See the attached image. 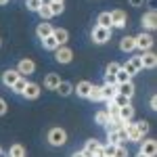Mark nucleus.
<instances>
[{
	"instance_id": "f257e3e1",
	"label": "nucleus",
	"mask_w": 157,
	"mask_h": 157,
	"mask_svg": "<svg viewBox=\"0 0 157 157\" xmlns=\"http://www.w3.org/2000/svg\"><path fill=\"white\" fill-rule=\"evenodd\" d=\"M46 140H48L50 147H63L67 143V132H65L63 128H50Z\"/></svg>"
},
{
	"instance_id": "f03ea898",
	"label": "nucleus",
	"mask_w": 157,
	"mask_h": 157,
	"mask_svg": "<svg viewBox=\"0 0 157 157\" xmlns=\"http://www.w3.org/2000/svg\"><path fill=\"white\" fill-rule=\"evenodd\" d=\"M134 42H136V48L140 50V52H147V50H153L155 38H153V34H149V32H143V34L134 36Z\"/></svg>"
},
{
	"instance_id": "7ed1b4c3",
	"label": "nucleus",
	"mask_w": 157,
	"mask_h": 157,
	"mask_svg": "<svg viewBox=\"0 0 157 157\" xmlns=\"http://www.w3.org/2000/svg\"><path fill=\"white\" fill-rule=\"evenodd\" d=\"M90 36H92V42H94V44H105V42H109V40H111V29L101 27V25H94Z\"/></svg>"
},
{
	"instance_id": "20e7f679",
	"label": "nucleus",
	"mask_w": 157,
	"mask_h": 157,
	"mask_svg": "<svg viewBox=\"0 0 157 157\" xmlns=\"http://www.w3.org/2000/svg\"><path fill=\"white\" fill-rule=\"evenodd\" d=\"M109 17H111V27L124 29V27L128 25V15L121 11V9H115V11H111V13H109Z\"/></svg>"
},
{
	"instance_id": "39448f33",
	"label": "nucleus",
	"mask_w": 157,
	"mask_h": 157,
	"mask_svg": "<svg viewBox=\"0 0 157 157\" xmlns=\"http://www.w3.org/2000/svg\"><path fill=\"white\" fill-rule=\"evenodd\" d=\"M55 61L61 63V65L71 63V61H73V50L69 48V46H59V48L55 50Z\"/></svg>"
},
{
	"instance_id": "423d86ee",
	"label": "nucleus",
	"mask_w": 157,
	"mask_h": 157,
	"mask_svg": "<svg viewBox=\"0 0 157 157\" xmlns=\"http://www.w3.org/2000/svg\"><path fill=\"white\" fill-rule=\"evenodd\" d=\"M121 69L124 71H128L130 75H136V73L143 71V63H140V57H130V59L126 61L124 65H121Z\"/></svg>"
},
{
	"instance_id": "0eeeda50",
	"label": "nucleus",
	"mask_w": 157,
	"mask_h": 157,
	"mask_svg": "<svg viewBox=\"0 0 157 157\" xmlns=\"http://www.w3.org/2000/svg\"><path fill=\"white\" fill-rule=\"evenodd\" d=\"M17 71L21 78H27V75H32V73H36V63L32 59H21L17 63Z\"/></svg>"
},
{
	"instance_id": "6e6552de",
	"label": "nucleus",
	"mask_w": 157,
	"mask_h": 157,
	"mask_svg": "<svg viewBox=\"0 0 157 157\" xmlns=\"http://www.w3.org/2000/svg\"><path fill=\"white\" fill-rule=\"evenodd\" d=\"M155 27H157V13L151 9V11H147L145 15H143V32L147 29V32L151 34Z\"/></svg>"
},
{
	"instance_id": "1a4fd4ad",
	"label": "nucleus",
	"mask_w": 157,
	"mask_h": 157,
	"mask_svg": "<svg viewBox=\"0 0 157 157\" xmlns=\"http://www.w3.org/2000/svg\"><path fill=\"white\" fill-rule=\"evenodd\" d=\"M138 145H140V153H145L147 157H155L157 155V143L153 140V138H143Z\"/></svg>"
},
{
	"instance_id": "9d476101",
	"label": "nucleus",
	"mask_w": 157,
	"mask_h": 157,
	"mask_svg": "<svg viewBox=\"0 0 157 157\" xmlns=\"http://www.w3.org/2000/svg\"><path fill=\"white\" fill-rule=\"evenodd\" d=\"M140 63H143V69H155L157 67V55L153 50L140 52Z\"/></svg>"
},
{
	"instance_id": "9b49d317",
	"label": "nucleus",
	"mask_w": 157,
	"mask_h": 157,
	"mask_svg": "<svg viewBox=\"0 0 157 157\" xmlns=\"http://www.w3.org/2000/svg\"><path fill=\"white\" fill-rule=\"evenodd\" d=\"M90 90H92V82H88V80H82V82H78L73 86V92L80 98H88L90 97Z\"/></svg>"
},
{
	"instance_id": "f8f14e48",
	"label": "nucleus",
	"mask_w": 157,
	"mask_h": 157,
	"mask_svg": "<svg viewBox=\"0 0 157 157\" xmlns=\"http://www.w3.org/2000/svg\"><path fill=\"white\" fill-rule=\"evenodd\" d=\"M124 130H126V138L130 140V143H140L143 138H140V134L136 130V126H134V121H126L124 124Z\"/></svg>"
},
{
	"instance_id": "ddd939ff",
	"label": "nucleus",
	"mask_w": 157,
	"mask_h": 157,
	"mask_svg": "<svg viewBox=\"0 0 157 157\" xmlns=\"http://www.w3.org/2000/svg\"><path fill=\"white\" fill-rule=\"evenodd\" d=\"M40 84H36V82H27V86H25L23 90V97L27 98V101H36L38 97H40Z\"/></svg>"
},
{
	"instance_id": "4468645a",
	"label": "nucleus",
	"mask_w": 157,
	"mask_h": 157,
	"mask_svg": "<svg viewBox=\"0 0 157 157\" xmlns=\"http://www.w3.org/2000/svg\"><path fill=\"white\" fill-rule=\"evenodd\" d=\"M52 38L57 40L59 46H67V42H69V32H67L65 27H55V29H52Z\"/></svg>"
},
{
	"instance_id": "2eb2a0df",
	"label": "nucleus",
	"mask_w": 157,
	"mask_h": 157,
	"mask_svg": "<svg viewBox=\"0 0 157 157\" xmlns=\"http://www.w3.org/2000/svg\"><path fill=\"white\" fill-rule=\"evenodd\" d=\"M107 138L111 145H124V140H128L126 138V130L120 128V130H113V132H107Z\"/></svg>"
},
{
	"instance_id": "dca6fc26",
	"label": "nucleus",
	"mask_w": 157,
	"mask_h": 157,
	"mask_svg": "<svg viewBox=\"0 0 157 157\" xmlns=\"http://www.w3.org/2000/svg\"><path fill=\"white\" fill-rule=\"evenodd\" d=\"M19 78H21V75H19V71H17V69H6V71L2 73V84L6 86V88H11V86L15 84Z\"/></svg>"
},
{
	"instance_id": "f3484780",
	"label": "nucleus",
	"mask_w": 157,
	"mask_h": 157,
	"mask_svg": "<svg viewBox=\"0 0 157 157\" xmlns=\"http://www.w3.org/2000/svg\"><path fill=\"white\" fill-rule=\"evenodd\" d=\"M59 84H61L59 73H46V75H44V88H46V90H57Z\"/></svg>"
},
{
	"instance_id": "a211bd4d",
	"label": "nucleus",
	"mask_w": 157,
	"mask_h": 157,
	"mask_svg": "<svg viewBox=\"0 0 157 157\" xmlns=\"http://www.w3.org/2000/svg\"><path fill=\"white\" fill-rule=\"evenodd\" d=\"M52 29H55V27H52V25H50L48 21H42V23H40V25L36 27V36L40 38V40H44V38L52 36Z\"/></svg>"
},
{
	"instance_id": "6ab92c4d",
	"label": "nucleus",
	"mask_w": 157,
	"mask_h": 157,
	"mask_svg": "<svg viewBox=\"0 0 157 157\" xmlns=\"http://www.w3.org/2000/svg\"><path fill=\"white\" fill-rule=\"evenodd\" d=\"M120 50L121 52H132L136 50V42H134V36H124L120 40Z\"/></svg>"
},
{
	"instance_id": "aec40b11",
	"label": "nucleus",
	"mask_w": 157,
	"mask_h": 157,
	"mask_svg": "<svg viewBox=\"0 0 157 157\" xmlns=\"http://www.w3.org/2000/svg\"><path fill=\"white\" fill-rule=\"evenodd\" d=\"M134 113H136V111H134L132 105H126V107H120V113H117V117H120V120L126 124V121H132V120H134Z\"/></svg>"
},
{
	"instance_id": "412c9836",
	"label": "nucleus",
	"mask_w": 157,
	"mask_h": 157,
	"mask_svg": "<svg viewBox=\"0 0 157 157\" xmlns=\"http://www.w3.org/2000/svg\"><path fill=\"white\" fill-rule=\"evenodd\" d=\"M117 92H120V94H124V97H128V98H132L134 92H136V86H134V82H126V84H120V86H117Z\"/></svg>"
},
{
	"instance_id": "4be33fe9",
	"label": "nucleus",
	"mask_w": 157,
	"mask_h": 157,
	"mask_svg": "<svg viewBox=\"0 0 157 157\" xmlns=\"http://www.w3.org/2000/svg\"><path fill=\"white\" fill-rule=\"evenodd\" d=\"M103 98L105 101H111V98L117 94V84H103Z\"/></svg>"
},
{
	"instance_id": "5701e85b",
	"label": "nucleus",
	"mask_w": 157,
	"mask_h": 157,
	"mask_svg": "<svg viewBox=\"0 0 157 157\" xmlns=\"http://www.w3.org/2000/svg\"><path fill=\"white\" fill-rule=\"evenodd\" d=\"M57 92H59L61 97H69V94H73V84H71V82L61 80V84L57 86Z\"/></svg>"
},
{
	"instance_id": "b1692460",
	"label": "nucleus",
	"mask_w": 157,
	"mask_h": 157,
	"mask_svg": "<svg viewBox=\"0 0 157 157\" xmlns=\"http://www.w3.org/2000/svg\"><path fill=\"white\" fill-rule=\"evenodd\" d=\"M90 101H94V103H101V101H105V98H103V88H101V86L98 84H92V90H90Z\"/></svg>"
},
{
	"instance_id": "393cba45",
	"label": "nucleus",
	"mask_w": 157,
	"mask_h": 157,
	"mask_svg": "<svg viewBox=\"0 0 157 157\" xmlns=\"http://www.w3.org/2000/svg\"><path fill=\"white\" fill-rule=\"evenodd\" d=\"M126 82H132V75H130L128 71H124V69L120 67V71L115 73V84L120 86V84H126Z\"/></svg>"
},
{
	"instance_id": "a878e982",
	"label": "nucleus",
	"mask_w": 157,
	"mask_h": 157,
	"mask_svg": "<svg viewBox=\"0 0 157 157\" xmlns=\"http://www.w3.org/2000/svg\"><path fill=\"white\" fill-rule=\"evenodd\" d=\"M25 86H27V78H19V80H17V82L11 86V90L15 92V94H23Z\"/></svg>"
},
{
	"instance_id": "bb28decb",
	"label": "nucleus",
	"mask_w": 157,
	"mask_h": 157,
	"mask_svg": "<svg viewBox=\"0 0 157 157\" xmlns=\"http://www.w3.org/2000/svg\"><path fill=\"white\" fill-rule=\"evenodd\" d=\"M42 46H44V50H52V52H55V50L59 48V44H57V40H55L52 36L44 38V40H42Z\"/></svg>"
},
{
	"instance_id": "cd10ccee",
	"label": "nucleus",
	"mask_w": 157,
	"mask_h": 157,
	"mask_svg": "<svg viewBox=\"0 0 157 157\" xmlns=\"http://www.w3.org/2000/svg\"><path fill=\"white\" fill-rule=\"evenodd\" d=\"M98 145H101V143H98L97 138H90V140H86V145H84V149H82V151H84L86 155L90 157V155H92V151H94Z\"/></svg>"
},
{
	"instance_id": "c85d7f7f",
	"label": "nucleus",
	"mask_w": 157,
	"mask_h": 157,
	"mask_svg": "<svg viewBox=\"0 0 157 157\" xmlns=\"http://www.w3.org/2000/svg\"><path fill=\"white\" fill-rule=\"evenodd\" d=\"M134 126H136V130L140 134V138H147V134H149V124H147L145 120H140V121H134Z\"/></svg>"
},
{
	"instance_id": "c756f323",
	"label": "nucleus",
	"mask_w": 157,
	"mask_h": 157,
	"mask_svg": "<svg viewBox=\"0 0 157 157\" xmlns=\"http://www.w3.org/2000/svg\"><path fill=\"white\" fill-rule=\"evenodd\" d=\"M9 157H25V147L23 145H13L9 149Z\"/></svg>"
},
{
	"instance_id": "7c9ffc66",
	"label": "nucleus",
	"mask_w": 157,
	"mask_h": 157,
	"mask_svg": "<svg viewBox=\"0 0 157 157\" xmlns=\"http://www.w3.org/2000/svg\"><path fill=\"white\" fill-rule=\"evenodd\" d=\"M97 25H101V27H107V29H111V17H109V13H101V15H98Z\"/></svg>"
},
{
	"instance_id": "2f4dec72",
	"label": "nucleus",
	"mask_w": 157,
	"mask_h": 157,
	"mask_svg": "<svg viewBox=\"0 0 157 157\" xmlns=\"http://www.w3.org/2000/svg\"><path fill=\"white\" fill-rule=\"evenodd\" d=\"M111 103H113V105H117V107H126V105H130V98H128V97H124V94H120V92H117L115 97L111 98Z\"/></svg>"
},
{
	"instance_id": "473e14b6",
	"label": "nucleus",
	"mask_w": 157,
	"mask_h": 157,
	"mask_svg": "<svg viewBox=\"0 0 157 157\" xmlns=\"http://www.w3.org/2000/svg\"><path fill=\"white\" fill-rule=\"evenodd\" d=\"M94 121H97L98 126H107V124H109V113L105 111V109H103V111H98L97 115H94Z\"/></svg>"
},
{
	"instance_id": "72a5a7b5",
	"label": "nucleus",
	"mask_w": 157,
	"mask_h": 157,
	"mask_svg": "<svg viewBox=\"0 0 157 157\" xmlns=\"http://www.w3.org/2000/svg\"><path fill=\"white\" fill-rule=\"evenodd\" d=\"M120 63H115V61H111V63H109L107 67H105V75H115V73L120 71Z\"/></svg>"
},
{
	"instance_id": "f704fd0d",
	"label": "nucleus",
	"mask_w": 157,
	"mask_h": 157,
	"mask_svg": "<svg viewBox=\"0 0 157 157\" xmlns=\"http://www.w3.org/2000/svg\"><path fill=\"white\" fill-rule=\"evenodd\" d=\"M25 6H27V11L38 13V11H40V6H42V0H25Z\"/></svg>"
},
{
	"instance_id": "c9c22d12",
	"label": "nucleus",
	"mask_w": 157,
	"mask_h": 157,
	"mask_svg": "<svg viewBox=\"0 0 157 157\" xmlns=\"http://www.w3.org/2000/svg\"><path fill=\"white\" fill-rule=\"evenodd\" d=\"M38 15L42 17V21H48L50 17H52V13H50V6L42 4V6H40V11H38Z\"/></svg>"
},
{
	"instance_id": "e433bc0d",
	"label": "nucleus",
	"mask_w": 157,
	"mask_h": 157,
	"mask_svg": "<svg viewBox=\"0 0 157 157\" xmlns=\"http://www.w3.org/2000/svg\"><path fill=\"white\" fill-rule=\"evenodd\" d=\"M48 6H50V13H52V17H55V15H61V13L65 11V6H63L61 2H50Z\"/></svg>"
},
{
	"instance_id": "4c0bfd02",
	"label": "nucleus",
	"mask_w": 157,
	"mask_h": 157,
	"mask_svg": "<svg viewBox=\"0 0 157 157\" xmlns=\"http://www.w3.org/2000/svg\"><path fill=\"white\" fill-rule=\"evenodd\" d=\"M113 157H130V155H128V149H126L124 145H117V147H115V153H113Z\"/></svg>"
},
{
	"instance_id": "58836bf2",
	"label": "nucleus",
	"mask_w": 157,
	"mask_h": 157,
	"mask_svg": "<svg viewBox=\"0 0 157 157\" xmlns=\"http://www.w3.org/2000/svg\"><path fill=\"white\" fill-rule=\"evenodd\" d=\"M90 157H105V153H103V145H98L94 151H92V155Z\"/></svg>"
},
{
	"instance_id": "ea45409f",
	"label": "nucleus",
	"mask_w": 157,
	"mask_h": 157,
	"mask_svg": "<svg viewBox=\"0 0 157 157\" xmlns=\"http://www.w3.org/2000/svg\"><path fill=\"white\" fill-rule=\"evenodd\" d=\"M9 111V105H6V101L4 98H0V115H4Z\"/></svg>"
},
{
	"instance_id": "a19ab883",
	"label": "nucleus",
	"mask_w": 157,
	"mask_h": 157,
	"mask_svg": "<svg viewBox=\"0 0 157 157\" xmlns=\"http://www.w3.org/2000/svg\"><path fill=\"white\" fill-rule=\"evenodd\" d=\"M149 107L153 109V111H155V109H157V97H155V94H153V97L149 98Z\"/></svg>"
},
{
	"instance_id": "79ce46f5",
	"label": "nucleus",
	"mask_w": 157,
	"mask_h": 157,
	"mask_svg": "<svg viewBox=\"0 0 157 157\" xmlns=\"http://www.w3.org/2000/svg\"><path fill=\"white\" fill-rule=\"evenodd\" d=\"M130 2V6H143L145 4V0H128Z\"/></svg>"
},
{
	"instance_id": "37998d69",
	"label": "nucleus",
	"mask_w": 157,
	"mask_h": 157,
	"mask_svg": "<svg viewBox=\"0 0 157 157\" xmlns=\"http://www.w3.org/2000/svg\"><path fill=\"white\" fill-rule=\"evenodd\" d=\"M71 157H88V155H86L84 151H75V153H73V155H71Z\"/></svg>"
},
{
	"instance_id": "c03bdc74",
	"label": "nucleus",
	"mask_w": 157,
	"mask_h": 157,
	"mask_svg": "<svg viewBox=\"0 0 157 157\" xmlns=\"http://www.w3.org/2000/svg\"><path fill=\"white\" fill-rule=\"evenodd\" d=\"M134 157H147V155H145V153H140V151H138V153H136Z\"/></svg>"
},
{
	"instance_id": "a18cd8bd",
	"label": "nucleus",
	"mask_w": 157,
	"mask_h": 157,
	"mask_svg": "<svg viewBox=\"0 0 157 157\" xmlns=\"http://www.w3.org/2000/svg\"><path fill=\"white\" fill-rule=\"evenodd\" d=\"M4 4H9V0H0V6H4Z\"/></svg>"
},
{
	"instance_id": "49530a36",
	"label": "nucleus",
	"mask_w": 157,
	"mask_h": 157,
	"mask_svg": "<svg viewBox=\"0 0 157 157\" xmlns=\"http://www.w3.org/2000/svg\"><path fill=\"white\" fill-rule=\"evenodd\" d=\"M50 2H61V4H63V2H65V0H50Z\"/></svg>"
},
{
	"instance_id": "de8ad7c7",
	"label": "nucleus",
	"mask_w": 157,
	"mask_h": 157,
	"mask_svg": "<svg viewBox=\"0 0 157 157\" xmlns=\"http://www.w3.org/2000/svg\"><path fill=\"white\" fill-rule=\"evenodd\" d=\"M0 157H2V147H0Z\"/></svg>"
},
{
	"instance_id": "09e8293b",
	"label": "nucleus",
	"mask_w": 157,
	"mask_h": 157,
	"mask_svg": "<svg viewBox=\"0 0 157 157\" xmlns=\"http://www.w3.org/2000/svg\"><path fill=\"white\" fill-rule=\"evenodd\" d=\"M0 44H2V42H0Z\"/></svg>"
}]
</instances>
